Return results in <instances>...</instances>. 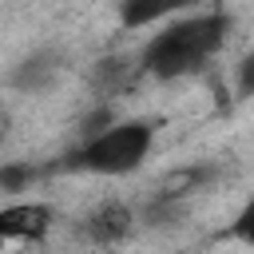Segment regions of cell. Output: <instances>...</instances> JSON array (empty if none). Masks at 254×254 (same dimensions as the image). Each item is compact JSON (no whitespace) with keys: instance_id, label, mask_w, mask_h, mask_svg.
I'll list each match as a JSON object with an SVG mask.
<instances>
[{"instance_id":"5b68a950","label":"cell","mask_w":254,"mask_h":254,"mask_svg":"<svg viewBox=\"0 0 254 254\" xmlns=\"http://www.w3.org/2000/svg\"><path fill=\"white\" fill-rule=\"evenodd\" d=\"M60 56L56 52H32L28 60H20L16 64V71H12V87H20V91H40V87H48L56 75H60Z\"/></svg>"},{"instance_id":"3957f363","label":"cell","mask_w":254,"mask_h":254,"mask_svg":"<svg viewBox=\"0 0 254 254\" xmlns=\"http://www.w3.org/2000/svg\"><path fill=\"white\" fill-rule=\"evenodd\" d=\"M52 206L48 202H8L0 206V254L16 242H40L52 230Z\"/></svg>"},{"instance_id":"6da1fadb","label":"cell","mask_w":254,"mask_h":254,"mask_svg":"<svg viewBox=\"0 0 254 254\" xmlns=\"http://www.w3.org/2000/svg\"><path fill=\"white\" fill-rule=\"evenodd\" d=\"M230 28H234L230 12H198V16H187V20H175L143 44L139 67L147 75L163 79V83L194 75L214 60V52L226 44Z\"/></svg>"},{"instance_id":"8992f818","label":"cell","mask_w":254,"mask_h":254,"mask_svg":"<svg viewBox=\"0 0 254 254\" xmlns=\"http://www.w3.org/2000/svg\"><path fill=\"white\" fill-rule=\"evenodd\" d=\"M198 0H123L119 4V24L123 28H143V24H155L171 12H183Z\"/></svg>"},{"instance_id":"30bf717a","label":"cell","mask_w":254,"mask_h":254,"mask_svg":"<svg viewBox=\"0 0 254 254\" xmlns=\"http://www.w3.org/2000/svg\"><path fill=\"white\" fill-rule=\"evenodd\" d=\"M4 123H8V115H4V103H0V139H4Z\"/></svg>"},{"instance_id":"277c9868","label":"cell","mask_w":254,"mask_h":254,"mask_svg":"<svg viewBox=\"0 0 254 254\" xmlns=\"http://www.w3.org/2000/svg\"><path fill=\"white\" fill-rule=\"evenodd\" d=\"M131 230H135V214H131V206H123V202H103V206H95V210L83 218V226H79V234H83L91 246H119Z\"/></svg>"},{"instance_id":"52a82bcc","label":"cell","mask_w":254,"mask_h":254,"mask_svg":"<svg viewBox=\"0 0 254 254\" xmlns=\"http://www.w3.org/2000/svg\"><path fill=\"white\" fill-rule=\"evenodd\" d=\"M36 179H40V167H32V163H0V190L4 194H20Z\"/></svg>"},{"instance_id":"7a4b0ae2","label":"cell","mask_w":254,"mask_h":254,"mask_svg":"<svg viewBox=\"0 0 254 254\" xmlns=\"http://www.w3.org/2000/svg\"><path fill=\"white\" fill-rule=\"evenodd\" d=\"M155 143V127L147 119H115L107 131L87 135L75 151H67L56 167L60 171H83V175H131L147 163Z\"/></svg>"},{"instance_id":"9c48e42d","label":"cell","mask_w":254,"mask_h":254,"mask_svg":"<svg viewBox=\"0 0 254 254\" xmlns=\"http://www.w3.org/2000/svg\"><path fill=\"white\" fill-rule=\"evenodd\" d=\"M234 87H238V99H254V52L242 56L238 75H234Z\"/></svg>"},{"instance_id":"ba28073f","label":"cell","mask_w":254,"mask_h":254,"mask_svg":"<svg viewBox=\"0 0 254 254\" xmlns=\"http://www.w3.org/2000/svg\"><path fill=\"white\" fill-rule=\"evenodd\" d=\"M230 238H238V242H246V246H254V198L234 214V222H230V230H226Z\"/></svg>"}]
</instances>
